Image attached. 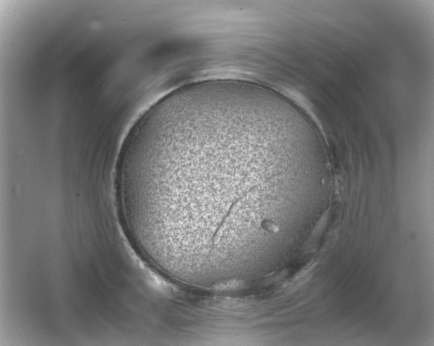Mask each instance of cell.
<instances>
[{
  "label": "cell",
  "instance_id": "1",
  "mask_svg": "<svg viewBox=\"0 0 434 346\" xmlns=\"http://www.w3.org/2000/svg\"><path fill=\"white\" fill-rule=\"evenodd\" d=\"M295 132L269 111L232 98L170 109L126 142L120 182L139 237L163 266L241 270L279 233V203L306 184Z\"/></svg>",
  "mask_w": 434,
  "mask_h": 346
}]
</instances>
